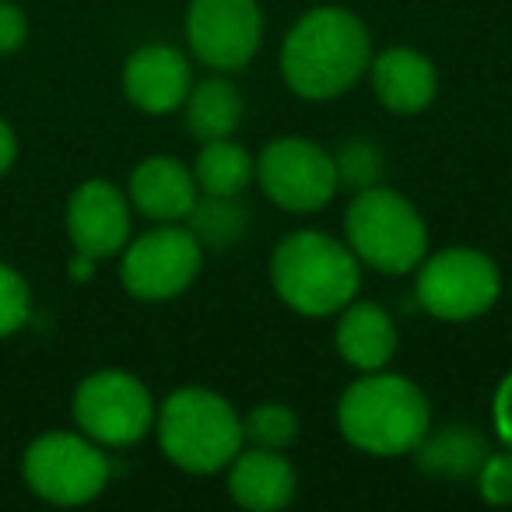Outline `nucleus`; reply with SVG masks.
Segmentation results:
<instances>
[{"instance_id":"18","label":"nucleus","mask_w":512,"mask_h":512,"mask_svg":"<svg viewBox=\"0 0 512 512\" xmlns=\"http://www.w3.org/2000/svg\"><path fill=\"white\" fill-rule=\"evenodd\" d=\"M484 456H488V439L474 425H449L442 432L428 428V435L414 449L418 467L428 477H446V481L474 477Z\"/></svg>"},{"instance_id":"19","label":"nucleus","mask_w":512,"mask_h":512,"mask_svg":"<svg viewBox=\"0 0 512 512\" xmlns=\"http://www.w3.org/2000/svg\"><path fill=\"white\" fill-rule=\"evenodd\" d=\"M186 109V127L204 141H221V137H232L235 127L242 123V95L235 92L232 81L225 78H204L200 85L190 88L183 102Z\"/></svg>"},{"instance_id":"5","label":"nucleus","mask_w":512,"mask_h":512,"mask_svg":"<svg viewBox=\"0 0 512 512\" xmlns=\"http://www.w3.org/2000/svg\"><path fill=\"white\" fill-rule=\"evenodd\" d=\"M344 242L358 264L379 274H411L428 256V225L404 193L376 183L355 190L344 211Z\"/></svg>"},{"instance_id":"20","label":"nucleus","mask_w":512,"mask_h":512,"mask_svg":"<svg viewBox=\"0 0 512 512\" xmlns=\"http://www.w3.org/2000/svg\"><path fill=\"white\" fill-rule=\"evenodd\" d=\"M193 179L204 197H239L256 179V158L232 137L204 141L193 162Z\"/></svg>"},{"instance_id":"11","label":"nucleus","mask_w":512,"mask_h":512,"mask_svg":"<svg viewBox=\"0 0 512 512\" xmlns=\"http://www.w3.org/2000/svg\"><path fill=\"white\" fill-rule=\"evenodd\" d=\"M186 43L211 71H246L264 43V11L256 0H190Z\"/></svg>"},{"instance_id":"12","label":"nucleus","mask_w":512,"mask_h":512,"mask_svg":"<svg viewBox=\"0 0 512 512\" xmlns=\"http://www.w3.org/2000/svg\"><path fill=\"white\" fill-rule=\"evenodd\" d=\"M130 218H134L130 197L109 179H85L67 197V239L74 253H85L92 260L123 253L130 242Z\"/></svg>"},{"instance_id":"24","label":"nucleus","mask_w":512,"mask_h":512,"mask_svg":"<svg viewBox=\"0 0 512 512\" xmlns=\"http://www.w3.org/2000/svg\"><path fill=\"white\" fill-rule=\"evenodd\" d=\"M337 162V176H341V186H355V190H365V186H376L379 176H383V155H379L376 144L362 141H344L341 151L334 155Z\"/></svg>"},{"instance_id":"29","label":"nucleus","mask_w":512,"mask_h":512,"mask_svg":"<svg viewBox=\"0 0 512 512\" xmlns=\"http://www.w3.org/2000/svg\"><path fill=\"white\" fill-rule=\"evenodd\" d=\"M95 264H99V260H92V256L74 253V260L67 264V274H71V281H88V278H95Z\"/></svg>"},{"instance_id":"26","label":"nucleus","mask_w":512,"mask_h":512,"mask_svg":"<svg viewBox=\"0 0 512 512\" xmlns=\"http://www.w3.org/2000/svg\"><path fill=\"white\" fill-rule=\"evenodd\" d=\"M29 39V18L15 0H0V57L18 53Z\"/></svg>"},{"instance_id":"4","label":"nucleus","mask_w":512,"mask_h":512,"mask_svg":"<svg viewBox=\"0 0 512 512\" xmlns=\"http://www.w3.org/2000/svg\"><path fill=\"white\" fill-rule=\"evenodd\" d=\"M155 435L165 460L186 474H218L246 446L239 411L207 386L172 390L155 411Z\"/></svg>"},{"instance_id":"25","label":"nucleus","mask_w":512,"mask_h":512,"mask_svg":"<svg viewBox=\"0 0 512 512\" xmlns=\"http://www.w3.org/2000/svg\"><path fill=\"white\" fill-rule=\"evenodd\" d=\"M474 477H477V495L488 505H512V449L488 453Z\"/></svg>"},{"instance_id":"3","label":"nucleus","mask_w":512,"mask_h":512,"mask_svg":"<svg viewBox=\"0 0 512 512\" xmlns=\"http://www.w3.org/2000/svg\"><path fill=\"white\" fill-rule=\"evenodd\" d=\"M274 295L299 316H337L362 288V264L344 239L299 228L274 246Z\"/></svg>"},{"instance_id":"1","label":"nucleus","mask_w":512,"mask_h":512,"mask_svg":"<svg viewBox=\"0 0 512 512\" xmlns=\"http://www.w3.org/2000/svg\"><path fill=\"white\" fill-rule=\"evenodd\" d=\"M369 64V29L355 11L337 4L306 11L281 43V78L306 102L341 99L362 81Z\"/></svg>"},{"instance_id":"17","label":"nucleus","mask_w":512,"mask_h":512,"mask_svg":"<svg viewBox=\"0 0 512 512\" xmlns=\"http://www.w3.org/2000/svg\"><path fill=\"white\" fill-rule=\"evenodd\" d=\"M337 355L358 372H379L393 362L397 355V323L376 302H348L337 313V330H334Z\"/></svg>"},{"instance_id":"6","label":"nucleus","mask_w":512,"mask_h":512,"mask_svg":"<svg viewBox=\"0 0 512 512\" xmlns=\"http://www.w3.org/2000/svg\"><path fill=\"white\" fill-rule=\"evenodd\" d=\"M22 477L36 498L50 505H88L109 488V467L106 449L85 432H46L29 442L22 456Z\"/></svg>"},{"instance_id":"27","label":"nucleus","mask_w":512,"mask_h":512,"mask_svg":"<svg viewBox=\"0 0 512 512\" xmlns=\"http://www.w3.org/2000/svg\"><path fill=\"white\" fill-rule=\"evenodd\" d=\"M491 418H495V432H498V439H502V446L512 449V372H505L502 383H498Z\"/></svg>"},{"instance_id":"16","label":"nucleus","mask_w":512,"mask_h":512,"mask_svg":"<svg viewBox=\"0 0 512 512\" xmlns=\"http://www.w3.org/2000/svg\"><path fill=\"white\" fill-rule=\"evenodd\" d=\"M225 470L228 495L249 512H278L292 505L295 491H299V474H295L292 460H285L278 449H239V456Z\"/></svg>"},{"instance_id":"7","label":"nucleus","mask_w":512,"mask_h":512,"mask_svg":"<svg viewBox=\"0 0 512 512\" xmlns=\"http://www.w3.org/2000/svg\"><path fill=\"white\" fill-rule=\"evenodd\" d=\"M418 306L442 323H470L502 295V271L474 246H449L425 256L414 281Z\"/></svg>"},{"instance_id":"2","label":"nucleus","mask_w":512,"mask_h":512,"mask_svg":"<svg viewBox=\"0 0 512 512\" xmlns=\"http://www.w3.org/2000/svg\"><path fill=\"white\" fill-rule=\"evenodd\" d=\"M337 428L369 456H404L432 428V404L407 376L362 372L337 400Z\"/></svg>"},{"instance_id":"10","label":"nucleus","mask_w":512,"mask_h":512,"mask_svg":"<svg viewBox=\"0 0 512 512\" xmlns=\"http://www.w3.org/2000/svg\"><path fill=\"white\" fill-rule=\"evenodd\" d=\"M256 183L274 207L292 214L323 211L341 190L337 162L309 137H274L256 155Z\"/></svg>"},{"instance_id":"9","label":"nucleus","mask_w":512,"mask_h":512,"mask_svg":"<svg viewBox=\"0 0 512 512\" xmlns=\"http://www.w3.org/2000/svg\"><path fill=\"white\" fill-rule=\"evenodd\" d=\"M200 267H204L200 239L190 228L172 221V225L148 228L137 239L130 235V242L123 246L120 281L130 299L169 302L197 281Z\"/></svg>"},{"instance_id":"22","label":"nucleus","mask_w":512,"mask_h":512,"mask_svg":"<svg viewBox=\"0 0 512 512\" xmlns=\"http://www.w3.org/2000/svg\"><path fill=\"white\" fill-rule=\"evenodd\" d=\"M242 435H246L249 446L285 453V449L299 439V414L285 404H256L253 411L242 418Z\"/></svg>"},{"instance_id":"8","label":"nucleus","mask_w":512,"mask_h":512,"mask_svg":"<svg viewBox=\"0 0 512 512\" xmlns=\"http://www.w3.org/2000/svg\"><path fill=\"white\" fill-rule=\"evenodd\" d=\"M158 400L127 369H99L74 390L71 414L78 432L95 439L102 449H127L155 428Z\"/></svg>"},{"instance_id":"15","label":"nucleus","mask_w":512,"mask_h":512,"mask_svg":"<svg viewBox=\"0 0 512 512\" xmlns=\"http://www.w3.org/2000/svg\"><path fill=\"white\" fill-rule=\"evenodd\" d=\"M372 92L383 109L397 116H418L439 95V71L432 57L411 50V46H390L369 64Z\"/></svg>"},{"instance_id":"21","label":"nucleus","mask_w":512,"mask_h":512,"mask_svg":"<svg viewBox=\"0 0 512 512\" xmlns=\"http://www.w3.org/2000/svg\"><path fill=\"white\" fill-rule=\"evenodd\" d=\"M190 232L200 239V246H214V249H225L232 242H239L246 235V211L242 204H235V197H204L200 193L197 207L190 211Z\"/></svg>"},{"instance_id":"28","label":"nucleus","mask_w":512,"mask_h":512,"mask_svg":"<svg viewBox=\"0 0 512 512\" xmlns=\"http://www.w3.org/2000/svg\"><path fill=\"white\" fill-rule=\"evenodd\" d=\"M15 162H18V134H15V127L4 120V113H0V176H8Z\"/></svg>"},{"instance_id":"14","label":"nucleus","mask_w":512,"mask_h":512,"mask_svg":"<svg viewBox=\"0 0 512 512\" xmlns=\"http://www.w3.org/2000/svg\"><path fill=\"white\" fill-rule=\"evenodd\" d=\"M127 197L141 218L155 225L186 221L200 200V186L193 179V169H186L172 155H151L130 172Z\"/></svg>"},{"instance_id":"13","label":"nucleus","mask_w":512,"mask_h":512,"mask_svg":"<svg viewBox=\"0 0 512 512\" xmlns=\"http://www.w3.org/2000/svg\"><path fill=\"white\" fill-rule=\"evenodd\" d=\"M193 88V71L186 53L169 43H148L134 50L123 64V95L134 109L148 116H169L186 102Z\"/></svg>"},{"instance_id":"23","label":"nucleus","mask_w":512,"mask_h":512,"mask_svg":"<svg viewBox=\"0 0 512 512\" xmlns=\"http://www.w3.org/2000/svg\"><path fill=\"white\" fill-rule=\"evenodd\" d=\"M32 320V288L11 264L0 260V337H15Z\"/></svg>"}]
</instances>
